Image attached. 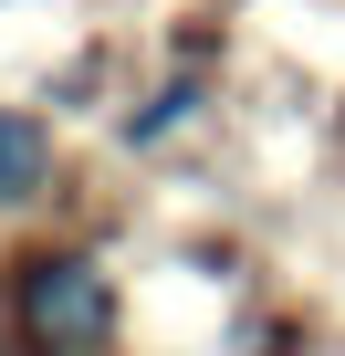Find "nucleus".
Wrapping results in <instances>:
<instances>
[{
    "label": "nucleus",
    "instance_id": "f257e3e1",
    "mask_svg": "<svg viewBox=\"0 0 345 356\" xmlns=\"http://www.w3.org/2000/svg\"><path fill=\"white\" fill-rule=\"evenodd\" d=\"M105 325H115V293H105L94 262H74V252H63V262H53V252L22 262V335H32V346L74 356V346H94Z\"/></svg>",
    "mask_w": 345,
    "mask_h": 356
},
{
    "label": "nucleus",
    "instance_id": "f03ea898",
    "mask_svg": "<svg viewBox=\"0 0 345 356\" xmlns=\"http://www.w3.org/2000/svg\"><path fill=\"white\" fill-rule=\"evenodd\" d=\"M42 178H53V136H42L22 105H0V210H11V200H32Z\"/></svg>",
    "mask_w": 345,
    "mask_h": 356
}]
</instances>
